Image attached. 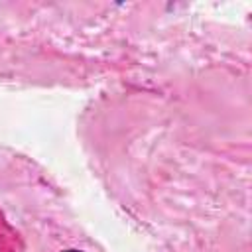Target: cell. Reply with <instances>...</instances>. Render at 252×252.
<instances>
[{
  "label": "cell",
  "mask_w": 252,
  "mask_h": 252,
  "mask_svg": "<svg viewBox=\"0 0 252 252\" xmlns=\"http://www.w3.org/2000/svg\"><path fill=\"white\" fill-rule=\"evenodd\" d=\"M61 252H83V250H75V248H67V250H61Z\"/></svg>",
  "instance_id": "6da1fadb"
}]
</instances>
